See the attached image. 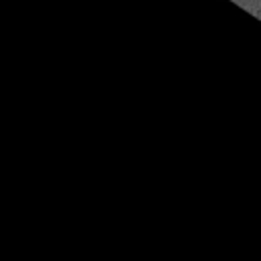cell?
I'll return each mask as SVG.
<instances>
[]
</instances>
